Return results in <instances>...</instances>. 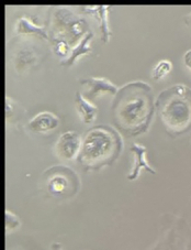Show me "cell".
I'll use <instances>...</instances> for the list:
<instances>
[{
    "instance_id": "cell-11",
    "label": "cell",
    "mask_w": 191,
    "mask_h": 250,
    "mask_svg": "<svg viewBox=\"0 0 191 250\" xmlns=\"http://www.w3.org/2000/svg\"><path fill=\"white\" fill-rule=\"evenodd\" d=\"M75 104L77 113L79 115L81 122L86 125L93 124L98 115L97 106L91 104L80 92L76 93Z\"/></svg>"
},
{
    "instance_id": "cell-14",
    "label": "cell",
    "mask_w": 191,
    "mask_h": 250,
    "mask_svg": "<svg viewBox=\"0 0 191 250\" xmlns=\"http://www.w3.org/2000/svg\"><path fill=\"white\" fill-rule=\"evenodd\" d=\"M93 38H94V32L89 31L88 33H87L86 36L82 38V40L78 43V44H76L73 47L69 57L66 60H64L62 63H60L62 64V66L71 67L74 65V63L77 61L78 58L81 57V55L89 54L91 51H93V49H91V46H90V42Z\"/></svg>"
},
{
    "instance_id": "cell-17",
    "label": "cell",
    "mask_w": 191,
    "mask_h": 250,
    "mask_svg": "<svg viewBox=\"0 0 191 250\" xmlns=\"http://www.w3.org/2000/svg\"><path fill=\"white\" fill-rule=\"evenodd\" d=\"M14 111H15V102L12 101L9 96H7L6 97V118H7V120H9L11 118Z\"/></svg>"
},
{
    "instance_id": "cell-10",
    "label": "cell",
    "mask_w": 191,
    "mask_h": 250,
    "mask_svg": "<svg viewBox=\"0 0 191 250\" xmlns=\"http://www.w3.org/2000/svg\"><path fill=\"white\" fill-rule=\"evenodd\" d=\"M86 14L95 17L98 20L99 27H100L101 32V40L108 43L110 41L111 38V31L109 28V23H108V11L110 10L109 6H86L82 7Z\"/></svg>"
},
{
    "instance_id": "cell-4",
    "label": "cell",
    "mask_w": 191,
    "mask_h": 250,
    "mask_svg": "<svg viewBox=\"0 0 191 250\" xmlns=\"http://www.w3.org/2000/svg\"><path fill=\"white\" fill-rule=\"evenodd\" d=\"M90 31L86 19L77 16L67 7H57L51 18L49 41H63L73 47Z\"/></svg>"
},
{
    "instance_id": "cell-8",
    "label": "cell",
    "mask_w": 191,
    "mask_h": 250,
    "mask_svg": "<svg viewBox=\"0 0 191 250\" xmlns=\"http://www.w3.org/2000/svg\"><path fill=\"white\" fill-rule=\"evenodd\" d=\"M59 126V118L51 111H41L29 120V130L38 133L53 131Z\"/></svg>"
},
{
    "instance_id": "cell-5",
    "label": "cell",
    "mask_w": 191,
    "mask_h": 250,
    "mask_svg": "<svg viewBox=\"0 0 191 250\" xmlns=\"http://www.w3.org/2000/svg\"><path fill=\"white\" fill-rule=\"evenodd\" d=\"M43 179L47 192L55 197H72L79 188L78 175L68 167H52L45 171Z\"/></svg>"
},
{
    "instance_id": "cell-16",
    "label": "cell",
    "mask_w": 191,
    "mask_h": 250,
    "mask_svg": "<svg viewBox=\"0 0 191 250\" xmlns=\"http://www.w3.org/2000/svg\"><path fill=\"white\" fill-rule=\"evenodd\" d=\"M6 232L16 230L20 226V221L16 214L11 213L10 210H6Z\"/></svg>"
},
{
    "instance_id": "cell-1",
    "label": "cell",
    "mask_w": 191,
    "mask_h": 250,
    "mask_svg": "<svg viewBox=\"0 0 191 250\" xmlns=\"http://www.w3.org/2000/svg\"><path fill=\"white\" fill-rule=\"evenodd\" d=\"M151 87L145 83L127 84L121 89V95L115 103H119L115 110L116 123L127 132L134 135L144 132L149 127L153 115L154 105Z\"/></svg>"
},
{
    "instance_id": "cell-19",
    "label": "cell",
    "mask_w": 191,
    "mask_h": 250,
    "mask_svg": "<svg viewBox=\"0 0 191 250\" xmlns=\"http://www.w3.org/2000/svg\"><path fill=\"white\" fill-rule=\"evenodd\" d=\"M52 250H63L62 245L58 243H54L53 245H52Z\"/></svg>"
},
{
    "instance_id": "cell-18",
    "label": "cell",
    "mask_w": 191,
    "mask_h": 250,
    "mask_svg": "<svg viewBox=\"0 0 191 250\" xmlns=\"http://www.w3.org/2000/svg\"><path fill=\"white\" fill-rule=\"evenodd\" d=\"M184 64L186 67L191 72V49L186 51V53L184 54Z\"/></svg>"
},
{
    "instance_id": "cell-2",
    "label": "cell",
    "mask_w": 191,
    "mask_h": 250,
    "mask_svg": "<svg viewBox=\"0 0 191 250\" xmlns=\"http://www.w3.org/2000/svg\"><path fill=\"white\" fill-rule=\"evenodd\" d=\"M122 149V140L115 129L97 126L87 131L78 161L87 169H100L115 161Z\"/></svg>"
},
{
    "instance_id": "cell-13",
    "label": "cell",
    "mask_w": 191,
    "mask_h": 250,
    "mask_svg": "<svg viewBox=\"0 0 191 250\" xmlns=\"http://www.w3.org/2000/svg\"><path fill=\"white\" fill-rule=\"evenodd\" d=\"M15 31L17 34H22V36H37L45 40H49V32L46 31L44 27L38 25L27 17L20 18L16 23Z\"/></svg>"
},
{
    "instance_id": "cell-12",
    "label": "cell",
    "mask_w": 191,
    "mask_h": 250,
    "mask_svg": "<svg viewBox=\"0 0 191 250\" xmlns=\"http://www.w3.org/2000/svg\"><path fill=\"white\" fill-rule=\"evenodd\" d=\"M38 62V54L36 50L30 46L20 47L17 51L14 58V65L17 71L24 72L36 65Z\"/></svg>"
},
{
    "instance_id": "cell-7",
    "label": "cell",
    "mask_w": 191,
    "mask_h": 250,
    "mask_svg": "<svg viewBox=\"0 0 191 250\" xmlns=\"http://www.w3.org/2000/svg\"><path fill=\"white\" fill-rule=\"evenodd\" d=\"M82 85H86L88 90L85 94V97L89 101H94L101 93H109L111 95H115L118 93V86L111 83L109 80L103 79V77H88L80 81Z\"/></svg>"
},
{
    "instance_id": "cell-6",
    "label": "cell",
    "mask_w": 191,
    "mask_h": 250,
    "mask_svg": "<svg viewBox=\"0 0 191 250\" xmlns=\"http://www.w3.org/2000/svg\"><path fill=\"white\" fill-rule=\"evenodd\" d=\"M82 146V138L73 130L63 132L55 145V152L60 160L72 161L78 158Z\"/></svg>"
},
{
    "instance_id": "cell-15",
    "label": "cell",
    "mask_w": 191,
    "mask_h": 250,
    "mask_svg": "<svg viewBox=\"0 0 191 250\" xmlns=\"http://www.w3.org/2000/svg\"><path fill=\"white\" fill-rule=\"evenodd\" d=\"M172 70V63L168 60H162L154 66L152 71V79L153 81H159L168 75Z\"/></svg>"
},
{
    "instance_id": "cell-9",
    "label": "cell",
    "mask_w": 191,
    "mask_h": 250,
    "mask_svg": "<svg viewBox=\"0 0 191 250\" xmlns=\"http://www.w3.org/2000/svg\"><path fill=\"white\" fill-rule=\"evenodd\" d=\"M131 151L134 153V163H133V169L130 172L128 175V179L130 181H134L138 178L140 172L142 169H145L147 172H150L151 174H155L156 171L150 166L149 161L146 159L147 150L144 146L134 142L131 146Z\"/></svg>"
},
{
    "instance_id": "cell-3",
    "label": "cell",
    "mask_w": 191,
    "mask_h": 250,
    "mask_svg": "<svg viewBox=\"0 0 191 250\" xmlns=\"http://www.w3.org/2000/svg\"><path fill=\"white\" fill-rule=\"evenodd\" d=\"M156 107L168 131L180 135L191 127V89L187 86L177 84L163 90Z\"/></svg>"
}]
</instances>
